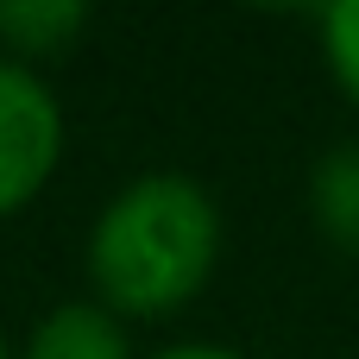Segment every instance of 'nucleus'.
Segmentation results:
<instances>
[{"instance_id": "nucleus-8", "label": "nucleus", "mask_w": 359, "mask_h": 359, "mask_svg": "<svg viewBox=\"0 0 359 359\" xmlns=\"http://www.w3.org/2000/svg\"><path fill=\"white\" fill-rule=\"evenodd\" d=\"M0 359H6V347H0Z\"/></svg>"}, {"instance_id": "nucleus-7", "label": "nucleus", "mask_w": 359, "mask_h": 359, "mask_svg": "<svg viewBox=\"0 0 359 359\" xmlns=\"http://www.w3.org/2000/svg\"><path fill=\"white\" fill-rule=\"evenodd\" d=\"M151 359H240L233 347H208V341H183V347H164V353Z\"/></svg>"}, {"instance_id": "nucleus-2", "label": "nucleus", "mask_w": 359, "mask_h": 359, "mask_svg": "<svg viewBox=\"0 0 359 359\" xmlns=\"http://www.w3.org/2000/svg\"><path fill=\"white\" fill-rule=\"evenodd\" d=\"M63 158V114L50 88L0 57V215L25 208Z\"/></svg>"}, {"instance_id": "nucleus-4", "label": "nucleus", "mask_w": 359, "mask_h": 359, "mask_svg": "<svg viewBox=\"0 0 359 359\" xmlns=\"http://www.w3.org/2000/svg\"><path fill=\"white\" fill-rule=\"evenodd\" d=\"M309 215L347 259H359V139H341V145H328L316 158V170H309Z\"/></svg>"}, {"instance_id": "nucleus-3", "label": "nucleus", "mask_w": 359, "mask_h": 359, "mask_svg": "<svg viewBox=\"0 0 359 359\" xmlns=\"http://www.w3.org/2000/svg\"><path fill=\"white\" fill-rule=\"evenodd\" d=\"M25 359H133V347H126V328L114 322V309L63 303L32 328Z\"/></svg>"}, {"instance_id": "nucleus-1", "label": "nucleus", "mask_w": 359, "mask_h": 359, "mask_svg": "<svg viewBox=\"0 0 359 359\" xmlns=\"http://www.w3.org/2000/svg\"><path fill=\"white\" fill-rule=\"evenodd\" d=\"M221 259V208L196 177L158 170L126 183L95 233H88V278L107 309L120 316H170L183 309Z\"/></svg>"}, {"instance_id": "nucleus-5", "label": "nucleus", "mask_w": 359, "mask_h": 359, "mask_svg": "<svg viewBox=\"0 0 359 359\" xmlns=\"http://www.w3.org/2000/svg\"><path fill=\"white\" fill-rule=\"evenodd\" d=\"M88 25V6L82 0H19V6H0V38L13 50H63L76 32Z\"/></svg>"}, {"instance_id": "nucleus-6", "label": "nucleus", "mask_w": 359, "mask_h": 359, "mask_svg": "<svg viewBox=\"0 0 359 359\" xmlns=\"http://www.w3.org/2000/svg\"><path fill=\"white\" fill-rule=\"evenodd\" d=\"M322 44H328V69L334 82L359 101V0H341L322 13Z\"/></svg>"}]
</instances>
